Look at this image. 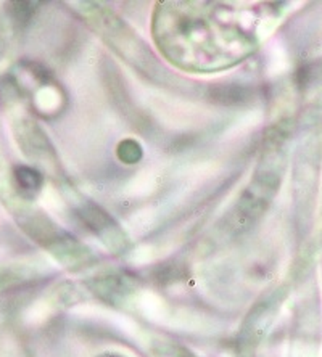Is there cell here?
Masks as SVG:
<instances>
[{"label": "cell", "instance_id": "4", "mask_svg": "<svg viewBox=\"0 0 322 357\" xmlns=\"http://www.w3.org/2000/svg\"><path fill=\"white\" fill-rule=\"evenodd\" d=\"M182 357H193V356H190V354H184Z\"/></svg>", "mask_w": 322, "mask_h": 357}, {"label": "cell", "instance_id": "5", "mask_svg": "<svg viewBox=\"0 0 322 357\" xmlns=\"http://www.w3.org/2000/svg\"><path fill=\"white\" fill-rule=\"evenodd\" d=\"M105 357H116V356H105Z\"/></svg>", "mask_w": 322, "mask_h": 357}, {"label": "cell", "instance_id": "1", "mask_svg": "<svg viewBox=\"0 0 322 357\" xmlns=\"http://www.w3.org/2000/svg\"><path fill=\"white\" fill-rule=\"evenodd\" d=\"M153 38L174 65L208 73L230 68L256 49V39L229 7L165 2L153 18Z\"/></svg>", "mask_w": 322, "mask_h": 357}, {"label": "cell", "instance_id": "3", "mask_svg": "<svg viewBox=\"0 0 322 357\" xmlns=\"http://www.w3.org/2000/svg\"><path fill=\"white\" fill-rule=\"evenodd\" d=\"M18 172V182L24 190H39L42 185V177L38 171L29 169V167H20Z\"/></svg>", "mask_w": 322, "mask_h": 357}, {"label": "cell", "instance_id": "2", "mask_svg": "<svg viewBox=\"0 0 322 357\" xmlns=\"http://www.w3.org/2000/svg\"><path fill=\"white\" fill-rule=\"evenodd\" d=\"M118 156L121 161L128 162V165H134V162L142 158L140 145L134 140H124L123 144L118 146Z\"/></svg>", "mask_w": 322, "mask_h": 357}]
</instances>
